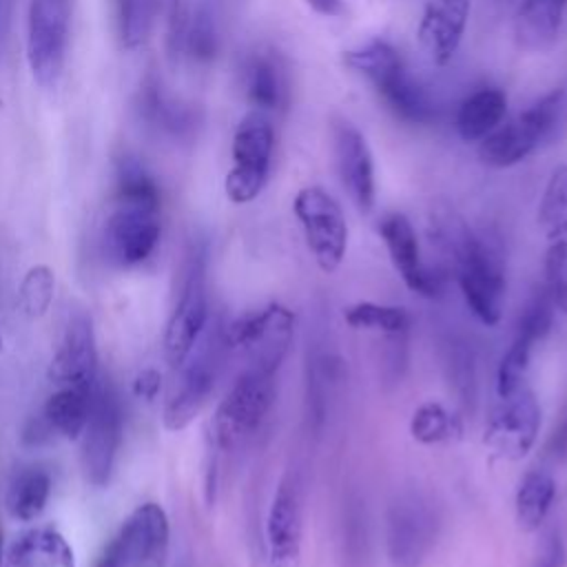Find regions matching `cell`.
<instances>
[{
	"label": "cell",
	"mask_w": 567,
	"mask_h": 567,
	"mask_svg": "<svg viewBox=\"0 0 567 567\" xmlns=\"http://www.w3.org/2000/svg\"><path fill=\"white\" fill-rule=\"evenodd\" d=\"M162 237V193L153 175L133 157L117 162L113 208L102 244L109 261L120 268L144 264Z\"/></svg>",
	"instance_id": "1"
},
{
	"label": "cell",
	"mask_w": 567,
	"mask_h": 567,
	"mask_svg": "<svg viewBox=\"0 0 567 567\" xmlns=\"http://www.w3.org/2000/svg\"><path fill=\"white\" fill-rule=\"evenodd\" d=\"M434 237L456 270L458 288L472 315L485 326H496L507 288L501 252L454 210L434 215Z\"/></svg>",
	"instance_id": "2"
},
{
	"label": "cell",
	"mask_w": 567,
	"mask_h": 567,
	"mask_svg": "<svg viewBox=\"0 0 567 567\" xmlns=\"http://www.w3.org/2000/svg\"><path fill=\"white\" fill-rule=\"evenodd\" d=\"M565 131L567 86H558L481 140L478 159L492 168H507L551 144Z\"/></svg>",
	"instance_id": "3"
},
{
	"label": "cell",
	"mask_w": 567,
	"mask_h": 567,
	"mask_svg": "<svg viewBox=\"0 0 567 567\" xmlns=\"http://www.w3.org/2000/svg\"><path fill=\"white\" fill-rule=\"evenodd\" d=\"M343 64L372 84L394 117L408 124H432L436 120V104L408 75L403 58L390 42L374 38L350 49L343 53Z\"/></svg>",
	"instance_id": "4"
},
{
	"label": "cell",
	"mask_w": 567,
	"mask_h": 567,
	"mask_svg": "<svg viewBox=\"0 0 567 567\" xmlns=\"http://www.w3.org/2000/svg\"><path fill=\"white\" fill-rule=\"evenodd\" d=\"M277 370L275 365L250 363L235 379L213 414L210 441L217 450L230 452L255 434L272 408Z\"/></svg>",
	"instance_id": "5"
},
{
	"label": "cell",
	"mask_w": 567,
	"mask_h": 567,
	"mask_svg": "<svg viewBox=\"0 0 567 567\" xmlns=\"http://www.w3.org/2000/svg\"><path fill=\"white\" fill-rule=\"evenodd\" d=\"M224 328H204L188 357L175 368L177 377L164 403L162 423L171 432H179L193 423L210 399L224 361Z\"/></svg>",
	"instance_id": "6"
},
{
	"label": "cell",
	"mask_w": 567,
	"mask_h": 567,
	"mask_svg": "<svg viewBox=\"0 0 567 567\" xmlns=\"http://www.w3.org/2000/svg\"><path fill=\"white\" fill-rule=\"evenodd\" d=\"M275 151L272 122L261 111H248L233 133V166L226 173L224 190L233 204H248L264 190Z\"/></svg>",
	"instance_id": "7"
},
{
	"label": "cell",
	"mask_w": 567,
	"mask_h": 567,
	"mask_svg": "<svg viewBox=\"0 0 567 567\" xmlns=\"http://www.w3.org/2000/svg\"><path fill=\"white\" fill-rule=\"evenodd\" d=\"M71 40V0H31L27 9V62L38 86L53 89Z\"/></svg>",
	"instance_id": "8"
},
{
	"label": "cell",
	"mask_w": 567,
	"mask_h": 567,
	"mask_svg": "<svg viewBox=\"0 0 567 567\" xmlns=\"http://www.w3.org/2000/svg\"><path fill=\"white\" fill-rule=\"evenodd\" d=\"M208 326V297H206V250L202 244H193L186 252L182 268L179 297L171 310L166 330H164V357L177 368L204 328Z\"/></svg>",
	"instance_id": "9"
},
{
	"label": "cell",
	"mask_w": 567,
	"mask_h": 567,
	"mask_svg": "<svg viewBox=\"0 0 567 567\" xmlns=\"http://www.w3.org/2000/svg\"><path fill=\"white\" fill-rule=\"evenodd\" d=\"M439 518L432 503L416 494H399L385 514V556L390 567H421L434 549Z\"/></svg>",
	"instance_id": "10"
},
{
	"label": "cell",
	"mask_w": 567,
	"mask_h": 567,
	"mask_svg": "<svg viewBox=\"0 0 567 567\" xmlns=\"http://www.w3.org/2000/svg\"><path fill=\"white\" fill-rule=\"evenodd\" d=\"M306 244L323 272H334L348 250V224L339 202L321 186H303L292 202Z\"/></svg>",
	"instance_id": "11"
},
{
	"label": "cell",
	"mask_w": 567,
	"mask_h": 567,
	"mask_svg": "<svg viewBox=\"0 0 567 567\" xmlns=\"http://www.w3.org/2000/svg\"><path fill=\"white\" fill-rule=\"evenodd\" d=\"M122 432L124 412L120 396L109 381L100 379L93 390L89 421L82 432V465L91 485H109L122 445Z\"/></svg>",
	"instance_id": "12"
},
{
	"label": "cell",
	"mask_w": 567,
	"mask_h": 567,
	"mask_svg": "<svg viewBox=\"0 0 567 567\" xmlns=\"http://www.w3.org/2000/svg\"><path fill=\"white\" fill-rule=\"evenodd\" d=\"M538 226L545 237V286L556 310L567 315V164L556 166L545 184Z\"/></svg>",
	"instance_id": "13"
},
{
	"label": "cell",
	"mask_w": 567,
	"mask_h": 567,
	"mask_svg": "<svg viewBox=\"0 0 567 567\" xmlns=\"http://www.w3.org/2000/svg\"><path fill=\"white\" fill-rule=\"evenodd\" d=\"M292 328L295 312L281 303H268L264 308L246 310L224 326V341L226 348L250 352V363L279 368L290 346Z\"/></svg>",
	"instance_id": "14"
},
{
	"label": "cell",
	"mask_w": 567,
	"mask_h": 567,
	"mask_svg": "<svg viewBox=\"0 0 567 567\" xmlns=\"http://www.w3.org/2000/svg\"><path fill=\"white\" fill-rule=\"evenodd\" d=\"M538 430L540 405L534 392L520 383L516 390L501 396L498 408L485 425L483 445L503 461H518L534 447Z\"/></svg>",
	"instance_id": "15"
},
{
	"label": "cell",
	"mask_w": 567,
	"mask_h": 567,
	"mask_svg": "<svg viewBox=\"0 0 567 567\" xmlns=\"http://www.w3.org/2000/svg\"><path fill=\"white\" fill-rule=\"evenodd\" d=\"M303 540V494L297 472L288 470L270 498L266 514V547L270 567H299Z\"/></svg>",
	"instance_id": "16"
},
{
	"label": "cell",
	"mask_w": 567,
	"mask_h": 567,
	"mask_svg": "<svg viewBox=\"0 0 567 567\" xmlns=\"http://www.w3.org/2000/svg\"><path fill=\"white\" fill-rule=\"evenodd\" d=\"M554 310H556L554 299L547 286L543 284L532 292L529 301L525 303L516 321L509 348L501 359L498 374H496L498 396H505L512 390H516L520 383H525V372L529 368L532 352L547 337L554 321Z\"/></svg>",
	"instance_id": "17"
},
{
	"label": "cell",
	"mask_w": 567,
	"mask_h": 567,
	"mask_svg": "<svg viewBox=\"0 0 567 567\" xmlns=\"http://www.w3.org/2000/svg\"><path fill=\"white\" fill-rule=\"evenodd\" d=\"M332 155L337 175L348 197L361 213H370L377 199L372 151L365 135L346 117L332 120Z\"/></svg>",
	"instance_id": "18"
},
{
	"label": "cell",
	"mask_w": 567,
	"mask_h": 567,
	"mask_svg": "<svg viewBox=\"0 0 567 567\" xmlns=\"http://www.w3.org/2000/svg\"><path fill=\"white\" fill-rule=\"evenodd\" d=\"M49 377L58 385L80 390H93L97 385V346L93 321L86 312L75 310L69 317L58 352L53 354Z\"/></svg>",
	"instance_id": "19"
},
{
	"label": "cell",
	"mask_w": 567,
	"mask_h": 567,
	"mask_svg": "<svg viewBox=\"0 0 567 567\" xmlns=\"http://www.w3.org/2000/svg\"><path fill=\"white\" fill-rule=\"evenodd\" d=\"M171 525L162 505L142 503L122 523L113 543L117 545L124 567H159L168 551Z\"/></svg>",
	"instance_id": "20"
},
{
	"label": "cell",
	"mask_w": 567,
	"mask_h": 567,
	"mask_svg": "<svg viewBox=\"0 0 567 567\" xmlns=\"http://www.w3.org/2000/svg\"><path fill=\"white\" fill-rule=\"evenodd\" d=\"M379 235L403 284L421 297H436L441 290V277L425 266L412 221L403 213H388L379 221Z\"/></svg>",
	"instance_id": "21"
},
{
	"label": "cell",
	"mask_w": 567,
	"mask_h": 567,
	"mask_svg": "<svg viewBox=\"0 0 567 567\" xmlns=\"http://www.w3.org/2000/svg\"><path fill=\"white\" fill-rule=\"evenodd\" d=\"M472 0H430L421 13L416 38L434 66H445L456 55Z\"/></svg>",
	"instance_id": "22"
},
{
	"label": "cell",
	"mask_w": 567,
	"mask_h": 567,
	"mask_svg": "<svg viewBox=\"0 0 567 567\" xmlns=\"http://www.w3.org/2000/svg\"><path fill=\"white\" fill-rule=\"evenodd\" d=\"M241 84L246 100L255 111L277 113L286 111L290 100L288 71L281 55L272 49L252 51L241 66Z\"/></svg>",
	"instance_id": "23"
},
{
	"label": "cell",
	"mask_w": 567,
	"mask_h": 567,
	"mask_svg": "<svg viewBox=\"0 0 567 567\" xmlns=\"http://www.w3.org/2000/svg\"><path fill=\"white\" fill-rule=\"evenodd\" d=\"M567 0H520L514 16V40L529 53L549 51L560 33Z\"/></svg>",
	"instance_id": "24"
},
{
	"label": "cell",
	"mask_w": 567,
	"mask_h": 567,
	"mask_svg": "<svg viewBox=\"0 0 567 567\" xmlns=\"http://www.w3.org/2000/svg\"><path fill=\"white\" fill-rule=\"evenodd\" d=\"M2 567H75L69 540L51 525L20 534L4 551Z\"/></svg>",
	"instance_id": "25"
},
{
	"label": "cell",
	"mask_w": 567,
	"mask_h": 567,
	"mask_svg": "<svg viewBox=\"0 0 567 567\" xmlns=\"http://www.w3.org/2000/svg\"><path fill=\"white\" fill-rule=\"evenodd\" d=\"M507 95L498 86H483L467 95L456 111V133L463 142L485 140L505 117Z\"/></svg>",
	"instance_id": "26"
},
{
	"label": "cell",
	"mask_w": 567,
	"mask_h": 567,
	"mask_svg": "<svg viewBox=\"0 0 567 567\" xmlns=\"http://www.w3.org/2000/svg\"><path fill=\"white\" fill-rule=\"evenodd\" d=\"M556 498V481L545 470H529L518 481L514 496L516 525L520 532L532 534L538 532L554 505Z\"/></svg>",
	"instance_id": "27"
},
{
	"label": "cell",
	"mask_w": 567,
	"mask_h": 567,
	"mask_svg": "<svg viewBox=\"0 0 567 567\" xmlns=\"http://www.w3.org/2000/svg\"><path fill=\"white\" fill-rule=\"evenodd\" d=\"M93 390L60 385V390L47 399L42 408V416L55 436L71 439V441L82 436L89 421V412H91Z\"/></svg>",
	"instance_id": "28"
},
{
	"label": "cell",
	"mask_w": 567,
	"mask_h": 567,
	"mask_svg": "<svg viewBox=\"0 0 567 567\" xmlns=\"http://www.w3.org/2000/svg\"><path fill=\"white\" fill-rule=\"evenodd\" d=\"M51 496V476L42 467L20 470L7 487V509L16 520L38 518Z\"/></svg>",
	"instance_id": "29"
},
{
	"label": "cell",
	"mask_w": 567,
	"mask_h": 567,
	"mask_svg": "<svg viewBox=\"0 0 567 567\" xmlns=\"http://www.w3.org/2000/svg\"><path fill=\"white\" fill-rule=\"evenodd\" d=\"M410 434L423 445L454 441L463 434L461 419L439 401L421 403L410 419Z\"/></svg>",
	"instance_id": "30"
},
{
	"label": "cell",
	"mask_w": 567,
	"mask_h": 567,
	"mask_svg": "<svg viewBox=\"0 0 567 567\" xmlns=\"http://www.w3.org/2000/svg\"><path fill=\"white\" fill-rule=\"evenodd\" d=\"M343 319L354 330H374L383 334H403L412 326V317L401 306L359 301L343 310Z\"/></svg>",
	"instance_id": "31"
},
{
	"label": "cell",
	"mask_w": 567,
	"mask_h": 567,
	"mask_svg": "<svg viewBox=\"0 0 567 567\" xmlns=\"http://www.w3.org/2000/svg\"><path fill=\"white\" fill-rule=\"evenodd\" d=\"M140 111L144 115L146 122L173 133V135H182L190 128V117L188 111L173 104L164 93L157 80H153L151 75L144 80L142 91H140Z\"/></svg>",
	"instance_id": "32"
},
{
	"label": "cell",
	"mask_w": 567,
	"mask_h": 567,
	"mask_svg": "<svg viewBox=\"0 0 567 567\" xmlns=\"http://www.w3.org/2000/svg\"><path fill=\"white\" fill-rule=\"evenodd\" d=\"M111 9L122 49H140L151 33L153 0H111Z\"/></svg>",
	"instance_id": "33"
},
{
	"label": "cell",
	"mask_w": 567,
	"mask_h": 567,
	"mask_svg": "<svg viewBox=\"0 0 567 567\" xmlns=\"http://www.w3.org/2000/svg\"><path fill=\"white\" fill-rule=\"evenodd\" d=\"M55 290V275L47 264L31 266L18 288V306L27 319H40L49 312Z\"/></svg>",
	"instance_id": "34"
},
{
	"label": "cell",
	"mask_w": 567,
	"mask_h": 567,
	"mask_svg": "<svg viewBox=\"0 0 567 567\" xmlns=\"http://www.w3.org/2000/svg\"><path fill=\"white\" fill-rule=\"evenodd\" d=\"M186 53L197 62H210L217 53V31L206 11H199L184 31L182 40Z\"/></svg>",
	"instance_id": "35"
},
{
	"label": "cell",
	"mask_w": 567,
	"mask_h": 567,
	"mask_svg": "<svg viewBox=\"0 0 567 567\" xmlns=\"http://www.w3.org/2000/svg\"><path fill=\"white\" fill-rule=\"evenodd\" d=\"M567 549L556 529H547L534 545L527 567H565Z\"/></svg>",
	"instance_id": "36"
},
{
	"label": "cell",
	"mask_w": 567,
	"mask_h": 567,
	"mask_svg": "<svg viewBox=\"0 0 567 567\" xmlns=\"http://www.w3.org/2000/svg\"><path fill=\"white\" fill-rule=\"evenodd\" d=\"M162 388V374L153 368H146L133 379V394L144 401H153Z\"/></svg>",
	"instance_id": "37"
},
{
	"label": "cell",
	"mask_w": 567,
	"mask_h": 567,
	"mask_svg": "<svg viewBox=\"0 0 567 567\" xmlns=\"http://www.w3.org/2000/svg\"><path fill=\"white\" fill-rule=\"evenodd\" d=\"M53 436H55V434L51 432V427H49V423L44 421L42 412H40V416H33V419L24 425V430H22V441H24L27 445H42V443L51 441Z\"/></svg>",
	"instance_id": "38"
},
{
	"label": "cell",
	"mask_w": 567,
	"mask_h": 567,
	"mask_svg": "<svg viewBox=\"0 0 567 567\" xmlns=\"http://www.w3.org/2000/svg\"><path fill=\"white\" fill-rule=\"evenodd\" d=\"M549 454H551L558 463L567 465V412H565V416L560 419L558 427H556L554 434H551Z\"/></svg>",
	"instance_id": "39"
},
{
	"label": "cell",
	"mask_w": 567,
	"mask_h": 567,
	"mask_svg": "<svg viewBox=\"0 0 567 567\" xmlns=\"http://www.w3.org/2000/svg\"><path fill=\"white\" fill-rule=\"evenodd\" d=\"M315 13L323 18H341L346 13L343 0H303Z\"/></svg>",
	"instance_id": "40"
},
{
	"label": "cell",
	"mask_w": 567,
	"mask_h": 567,
	"mask_svg": "<svg viewBox=\"0 0 567 567\" xmlns=\"http://www.w3.org/2000/svg\"><path fill=\"white\" fill-rule=\"evenodd\" d=\"M95 567H124V560H122V554L117 549V545L111 540L109 547L104 549V554L100 556V560L95 563Z\"/></svg>",
	"instance_id": "41"
},
{
	"label": "cell",
	"mask_w": 567,
	"mask_h": 567,
	"mask_svg": "<svg viewBox=\"0 0 567 567\" xmlns=\"http://www.w3.org/2000/svg\"><path fill=\"white\" fill-rule=\"evenodd\" d=\"M2 563H4V534L0 529V567H2Z\"/></svg>",
	"instance_id": "42"
},
{
	"label": "cell",
	"mask_w": 567,
	"mask_h": 567,
	"mask_svg": "<svg viewBox=\"0 0 567 567\" xmlns=\"http://www.w3.org/2000/svg\"><path fill=\"white\" fill-rule=\"evenodd\" d=\"M0 350H2V337H0Z\"/></svg>",
	"instance_id": "43"
}]
</instances>
